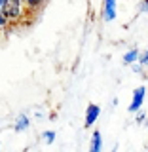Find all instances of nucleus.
Masks as SVG:
<instances>
[{"instance_id":"obj_8","label":"nucleus","mask_w":148,"mask_h":152,"mask_svg":"<svg viewBox=\"0 0 148 152\" xmlns=\"http://www.w3.org/2000/svg\"><path fill=\"white\" fill-rule=\"evenodd\" d=\"M46 2H47V0H23V4H25V6H27L28 10H31V12H32V10L42 8Z\"/></svg>"},{"instance_id":"obj_11","label":"nucleus","mask_w":148,"mask_h":152,"mask_svg":"<svg viewBox=\"0 0 148 152\" xmlns=\"http://www.w3.org/2000/svg\"><path fill=\"white\" fill-rule=\"evenodd\" d=\"M146 10H148V0H141V12L144 13Z\"/></svg>"},{"instance_id":"obj_2","label":"nucleus","mask_w":148,"mask_h":152,"mask_svg":"<svg viewBox=\"0 0 148 152\" xmlns=\"http://www.w3.org/2000/svg\"><path fill=\"white\" fill-rule=\"evenodd\" d=\"M144 97H146V88L144 86H139V88L133 91V99H131V104H129V112L135 114L139 108L142 107V103H144Z\"/></svg>"},{"instance_id":"obj_5","label":"nucleus","mask_w":148,"mask_h":152,"mask_svg":"<svg viewBox=\"0 0 148 152\" xmlns=\"http://www.w3.org/2000/svg\"><path fill=\"white\" fill-rule=\"evenodd\" d=\"M101 148H103L101 131H93V135H91V145H89V152H101Z\"/></svg>"},{"instance_id":"obj_14","label":"nucleus","mask_w":148,"mask_h":152,"mask_svg":"<svg viewBox=\"0 0 148 152\" xmlns=\"http://www.w3.org/2000/svg\"><path fill=\"white\" fill-rule=\"evenodd\" d=\"M112 152H118V150H116V148H114V150H112Z\"/></svg>"},{"instance_id":"obj_15","label":"nucleus","mask_w":148,"mask_h":152,"mask_svg":"<svg viewBox=\"0 0 148 152\" xmlns=\"http://www.w3.org/2000/svg\"><path fill=\"white\" fill-rule=\"evenodd\" d=\"M0 6H2V0H0Z\"/></svg>"},{"instance_id":"obj_10","label":"nucleus","mask_w":148,"mask_h":152,"mask_svg":"<svg viewBox=\"0 0 148 152\" xmlns=\"http://www.w3.org/2000/svg\"><path fill=\"white\" fill-rule=\"evenodd\" d=\"M139 61H141L142 65H146V63H148V53H141V55H139Z\"/></svg>"},{"instance_id":"obj_6","label":"nucleus","mask_w":148,"mask_h":152,"mask_svg":"<svg viewBox=\"0 0 148 152\" xmlns=\"http://www.w3.org/2000/svg\"><path fill=\"white\" fill-rule=\"evenodd\" d=\"M28 126H31V118L25 116V114H21V116L17 118V122H15V131H25Z\"/></svg>"},{"instance_id":"obj_4","label":"nucleus","mask_w":148,"mask_h":152,"mask_svg":"<svg viewBox=\"0 0 148 152\" xmlns=\"http://www.w3.org/2000/svg\"><path fill=\"white\" fill-rule=\"evenodd\" d=\"M99 114H101V108L97 107V104H89L87 108H85V127H91L95 122H97Z\"/></svg>"},{"instance_id":"obj_12","label":"nucleus","mask_w":148,"mask_h":152,"mask_svg":"<svg viewBox=\"0 0 148 152\" xmlns=\"http://www.w3.org/2000/svg\"><path fill=\"white\" fill-rule=\"evenodd\" d=\"M6 27H8V21L4 19V15H2V13H0V28H6Z\"/></svg>"},{"instance_id":"obj_9","label":"nucleus","mask_w":148,"mask_h":152,"mask_svg":"<svg viewBox=\"0 0 148 152\" xmlns=\"http://www.w3.org/2000/svg\"><path fill=\"white\" fill-rule=\"evenodd\" d=\"M42 137H44V141L47 142V145H51V142L55 141V131H44V135H42Z\"/></svg>"},{"instance_id":"obj_13","label":"nucleus","mask_w":148,"mask_h":152,"mask_svg":"<svg viewBox=\"0 0 148 152\" xmlns=\"http://www.w3.org/2000/svg\"><path fill=\"white\" fill-rule=\"evenodd\" d=\"M137 122H144V114H139V116H137Z\"/></svg>"},{"instance_id":"obj_1","label":"nucleus","mask_w":148,"mask_h":152,"mask_svg":"<svg viewBox=\"0 0 148 152\" xmlns=\"http://www.w3.org/2000/svg\"><path fill=\"white\" fill-rule=\"evenodd\" d=\"M0 13L4 15V19L9 21H19L25 15V4L21 0H2V6H0Z\"/></svg>"},{"instance_id":"obj_16","label":"nucleus","mask_w":148,"mask_h":152,"mask_svg":"<svg viewBox=\"0 0 148 152\" xmlns=\"http://www.w3.org/2000/svg\"><path fill=\"white\" fill-rule=\"evenodd\" d=\"M21 2H23V0H21Z\"/></svg>"},{"instance_id":"obj_3","label":"nucleus","mask_w":148,"mask_h":152,"mask_svg":"<svg viewBox=\"0 0 148 152\" xmlns=\"http://www.w3.org/2000/svg\"><path fill=\"white\" fill-rule=\"evenodd\" d=\"M103 19L104 21L116 19V0H103Z\"/></svg>"},{"instance_id":"obj_7","label":"nucleus","mask_w":148,"mask_h":152,"mask_svg":"<svg viewBox=\"0 0 148 152\" xmlns=\"http://www.w3.org/2000/svg\"><path fill=\"white\" fill-rule=\"evenodd\" d=\"M139 50H129L125 55H123V63L125 65H133V63H137L139 61Z\"/></svg>"}]
</instances>
